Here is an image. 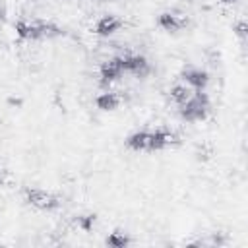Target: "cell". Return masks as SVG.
Masks as SVG:
<instances>
[{
	"instance_id": "cell-1",
	"label": "cell",
	"mask_w": 248,
	"mask_h": 248,
	"mask_svg": "<svg viewBox=\"0 0 248 248\" xmlns=\"http://www.w3.org/2000/svg\"><path fill=\"white\" fill-rule=\"evenodd\" d=\"M16 33L21 39H29V41H37V39H52L62 35V27L52 23V21H43V19H35V21H17L16 23Z\"/></svg>"
},
{
	"instance_id": "cell-2",
	"label": "cell",
	"mask_w": 248,
	"mask_h": 248,
	"mask_svg": "<svg viewBox=\"0 0 248 248\" xmlns=\"http://www.w3.org/2000/svg\"><path fill=\"white\" fill-rule=\"evenodd\" d=\"M180 107V116L186 120V122H200V120H203L207 114H209V108H211V105H209V97L205 95V93H202V91H198V93H192L182 105H178Z\"/></svg>"
},
{
	"instance_id": "cell-3",
	"label": "cell",
	"mask_w": 248,
	"mask_h": 248,
	"mask_svg": "<svg viewBox=\"0 0 248 248\" xmlns=\"http://www.w3.org/2000/svg\"><path fill=\"white\" fill-rule=\"evenodd\" d=\"M23 198L29 205H33L37 209H43V211H50V209H56L60 205V198L56 194L41 190V188H27L23 192Z\"/></svg>"
},
{
	"instance_id": "cell-4",
	"label": "cell",
	"mask_w": 248,
	"mask_h": 248,
	"mask_svg": "<svg viewBox=\"0 0 248 248\" xmlns=\"http://www.w3.org/2000/svg\"><path fill=\"white\" fill-rule=\"evenodd\" d=\"M118 60H120V66H122L124 74H132V76L143 78L149 72V62L141 54H120Z\"/></svg>"
},
{
	"instance_id": "cell-5",
	"label": "cell",
	"mask_w": 248,
	"mask_h": 248,
	"mask_svg": "<svg viewBox=\"0 0 248 248\" xmlns=\"http://www.w3.org/2000/svg\"><path fill=\"white\" fill-rule=\"evenodd\" d=\"M122 74H124V72H122V66H120V60H118V56H114V58L107 60V62L101 66V70H99L101 85H108V83L116 81V79H118Z\"/></svg>"
},
{
	"instance_id": "cell-6",
	"label": "cell",
	"mask_w": 248,
	"mask_h": 248,
	"mask_svg": "<svg viewBox=\"0 0 248 248\" xmlns=\"http://www.w3.org/2000/svg\"><path fill=\"white\" fill-rule=\"evenodd\" d=\"M159 27L169 31V33H174V31H180L184 25H186V17L182 14H176V12H163L157 19Z\"/></svg>"
},
{
	"instance_id": "cell-7",
	"label": "cell",
	"mask_w": 248,
	"mask_h": 248,
	"mask_svg": "<svg viewBox=\"0 0 248 248\" xmlns=\"http://www.w3.org/2000/svg\"><path fill=\"white\" fill-rule=\"evenodd\" d=\"M126 145L132 151H151V130H138L126 138Z\"/></svg>"
},
{
	"instance_id": "cell-8",
	"label": "cell",
	"mask_w": 248,
	"mask_h": 248,
	"mask_svg": "<svg viewBox=\"0 0 248 248\" xmlns=\"http://www.w3.org/2000/svg\"><path fill=\"white\" fill-rule=\"evenodd\" d=\"M182 79H184L190 87L202 91V89L209 83V74H207L205 70H202V68H188V70L182 72Z\"/></svg>"
},
{
	"instance_id": "cell-9",
	"label": "cell",
	"mask_w": 248,
	"mask_h": 248,
	"mask_svg": "<svg viewBox=\"0 0 248 248\" xmlns=\"http://www.w3.org/2000/svg\"><path fill=\"white\" fill-rule=\"evenodd\" d=\"M120 27H122V21L118 17H114V16H103L93 25V33L95 35H101V37H108V35L116 33Z\"/></svg>"
},
{
	"instance_id": "cell-10",
	"label": "cell",
	"mask_w": 248,
	"mask_h": 248,
	"mask_svg": "<svg viewBox=\"0 0 248 248\" xmlns=\"http://www.w3.org/2000/svg\"><path fill=\"white\" fill-rule=\"evenodd\" d=\"M95 105H97V108H101V110H114V108H118V105H120V97H118L116 93L107 91V93H101V95L95 99Z\"/></svg>"
},
{
	"instance_id": "cell-11",
	"label": "cell",
	"mask_w": 248,
	"mask_h": 248,
	"mask_svg": "<svg viewBox=\"0 0 248 248\" xmlns=\"http://www.w3.org/2000/svg\"><path fill=\"white\" fill-rule=\"evenodd\" d=\"M190 95H192V91H190L188 85H174V87H170V99L176 105H182Z\"/></svg>"
},
{
	"instance_id": "cell-12",
	"label": "cell",
	"mask_w": 248,
	"mask_h": 248,
	"mask_svg": "<svg viewBox=\"0 0 248 248\" xmlns=\"http://www.w3.org/2000/svg\"><path fill=\"white\" fill-rule=\"evenodd\" d=\"M130 244V238L124 234V232H110L107 236V246H112V248H124Z\"/></svg>"
},
{
	"instance_id": "cell-13",
	"label": "cell",
	"mask_w": 248,
	"mask_h": 248,
	"mask_svg": "<svg viewBox=\"0 0 248 248\" xmlns=\"http://www.w3.org/2000/svg\"><path fill=\"white\" fill-rule=\"evenodd\" d=\"M232 31H234V33H236L240 39H244V37H246V21H244V19H240V21H238V23L232 27Z\"/></svg>"
},
{
	"instance_id": "cell-14",
	"label": "cell",
	"mask_w": 248,
	"mask_h": 248,
	"mask_svg": "<svg viewBox=\"0 0 248 248\" xmlns=\"http://www.w3.org/2000/svg\"><path fill=\"white\" fill-rule=\"evenodd\" d=\"M219 2H223V4H234V2H238V0H219Z\"/></svg>"
}]
</instances>
